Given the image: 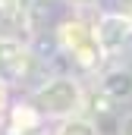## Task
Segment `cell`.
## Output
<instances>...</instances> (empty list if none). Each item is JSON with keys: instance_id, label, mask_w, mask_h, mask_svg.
Segmentation results:
<instances>
[{"instance_id": "7a4b0ae2", "label": "cell", "mask_w": 132, "mask_h": 135, "mask_svg": "<svg viewBox=\"0 0 132 135\" xmlns=\"http://www.w3.org/2000/svg\"><path fill=\"white\" fill-rule=\"evenodd\" d=\"M101 98L113 107H123V104L132 101V69H107L101 75V85H98Z\"/></svg>"}, {"instance_id": "5b68a950", "label": "cell", "mask_w": 132, "mask_h": 135, "mask_svg": "<svg viewBox=\"0 0 132 135\" xmlns=\"http://www.w3.org/2000/svg\"><path fill=\"white\" fill-rule=\"evenodd\" d=\"M50 135H104V132H101L98 119H91L85 113H76V116H66L60 123H54Z\"/></svg>"}, {"instance_id": "277c9868", "label": "cell", "mask_w": 132, "mask_h": 135, "mask_svg": "<svg viewBox=\"0 0 132 135\" xmlns=\"http://www.w3.org/2000/svg\"><path fill=\"white\" fill-rule=\"evenodd\" d=\"M44 126V116L32 107V101L16 104L6 110V119H3V135H32Z\"/></svg>"}, {"instance_id": "8992f818", "label": "cell", "mask_w": 132, "mask_h": 135, "mask_svg": "<svg viewBox=\"0 0 132 135\" xmlns=\"http://www.w3.org/2000/svg\"><path fill=\"white\" fill-rule=\"evenodd\" d=\"M116 135H132V110L120 116V123H116Z\"/></svg>"}, {"instance_id": "3957f363", "label": "cell", "mask_w": 132, "mask_h": 135, "mask_svg": "<svg viewBox=\"0 0 132 135\" xmlns=\"http://www.w3.org/2000/svg\"><path fill=\"white\" fill-rule=\"evenodd\" d=\"M98 47L101 50H107V54H113V50H120L123 44H129L132 38V19L126 16H104L98 22Z\"/></svg>"}, {"instance_id": "6da1fadb", "label": "cell", "mask_w": 132, "mask_h": 135, "mask_svg": "<svg viewBox=\"0 0 132 135\" xmlns=\"http://www.w3.org/2000/svg\"><path fill=\"white\" fill-rule=\"evenodd\" d=\"M29 101H32V107L44 116V123H60L66 116L82 113L85 94H82V85H79L72 75H54V79L41 82L38 88H32Z\"/></svg>"}]
</instances>
